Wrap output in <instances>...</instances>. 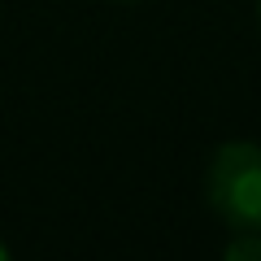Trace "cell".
Wrapping results in <instances>:
<instances>
[{
  "label": "cell",
  "instance_id": "cell-1",
  "mask_svg": "<svg viewBox=\"0 0 261 261\" xmlns=\"http://www.w3.org/2000/svg\"><path fill=\"white\" fill-rule=\"evenodd\" d=\"M205 205L231 231H261V144L231 140L209 157Z\"/></svg>",
  "mask_w": 261,
  "mask_h": 261
},
{
  "label": "cell",
  "instance_id": "cell-2",
  "mask_svg": "<svg viewBox=\"0 0 261 261\" xmlns=\"http://www.w3.org/2000/svg\"><path fill=\"white\" fill-rule=\"evenodd\" d=\"M226 261H261V231H231Z\"/></svg>",
  "mask_w": 261,
  "mask_h": 261
},
{
  "label": "cell",
  "instance_id": "cell-3",
  "mask_svg": "<svg viewBox=\"0 0 261 261\" xmlns=\"http://www.w3.org/2000/svg\"><path fill=\"white\" fill-rule=\"evenodd\" d=\"M5 257H9V248H5V240H0V261H5Z\"/></svg>",
  "mask_w": 261,
  "mask_h": 261
},
{
  "label": "cell",
  "instance_id": "cell-4",
  "mask_svg": "<svg viewBox=\"0 0 261 261\" xmlns=\"http://www.w3.org/2000/svg\"><path fill=\"white\" fill-rule=\"evenodd\" d=\"M257 18H261V0H257Z\"/></svg>",
  "mask_w": 261,
  "mask_h": 261
}]
</instances>
